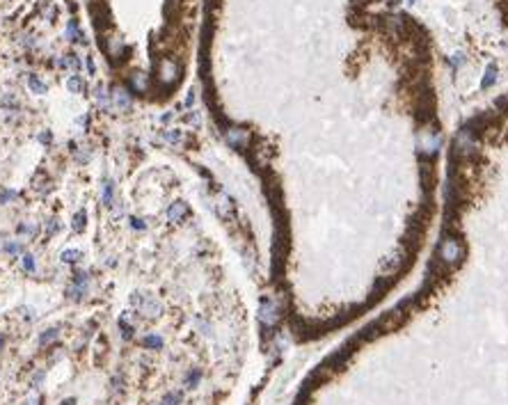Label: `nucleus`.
Masks as SVG:
<instances>
[{"label":"nucleus","mask_w":508,"mask_h":405,"mask_svg":"<svg viewBox=\"0 0 508 405\" xmlns=\"http://www.w3.org/2000/svg\"><path fill=\"white\" fill-rule=\"evenodd\" d=\"M67 87H69L71 92H76V94H80V92L85 90V83H82V78H80V76L74 74V76H71V78L67 80Z\"/></svg>","instance_id":"7"},{"label":"nucleus","mask_w":508,"mask_h":405,"mask_svg":"<svg viewBox=\"0 0 508 405\" xmlns=\"http://www.w3.org/2000/svg\"><path fill=\"white\" fill-rule=\"evenodd\" d=\"M16 233H19V236H25V238H35V236L39 233V227L30 225V222H23V225L16 227Z\"/></svg>","instance_id":"5"},{"label":"nucleus","mask_w":508,"mask_h":405,"mask_svg":"<svg viewBox=\"0 0 508 405\" xmlns=\"http://www.w3.org/2000/svg\"><path fill=\"white\" fill-rule=\"evenodd\" d=\"M103 202L110 206L112 204V181H105V190H103Z\"/></svg>","instance_id":"12"},{"label":"nucleus","mask_w":508,"mask_h":405,"mask_svg":"<svg viewBox=\"0 0 508 405\" xmlns=\"http://www.w3.org/2000/svg\"><path fill=\"white\" fill-rule=\"evenodd\" d=\"M37 140H39V142H44V144H48V140H51V133H48V131H44V133L37 135Z\"/></svg>","instance_id":"17"},{"label":"nucleus","mask_w":508,"mask_h":405,"mask_svg":"<svg viewBox=\"0 0 508 405\" xmlns=\"http://www.w3.org/2000/svg\"><path fill=\"white\" fill-rule=\"evenodd\" d=\"M67 39L69 41H82V30H80V25H78V21H69V25H67Z\"/></svg>","instance_id":"3"},{"label":"nucleus","mask_w":508,"mask_h":405,"mask_svg":"<svg viewBox=\"0 0 508 405\" xmlns=\"http://www.w3.org/2000/svg\"><path fill=\"white\" fill-rule=\"evenodd\" d=\"M85 291H87V272H76L74 284L69 286L67 295H69V298H71L74 302H80L82 295H85Z\"/></svg>","instance_id":"1"},{"label":"nucleus","mask_w":508,"mask_h":405,"mask_svg":"<svg viewBox=\"0 0 508 405\" xmlns=\"http://www.w3.org/2000/svg\"><path fill=\"white\" fill-rule=\"evenodd\" d=\"M21 405H41V398H39V396H30L25 403H21Z\"/></svg>","instance_id":"18"},{"label":"nucleus","mask_w":508,"mask_h":405,"mask_svg":"<svg viewBox=\"0 0 508 405\" xmlns=\"http://www.w3.org/2000/svg\"><path fill=\"white\" fill-rule=\"evenodd\" d=\"M58 229H60V222H58V220H48V227H46L48 236H51V233H55Z\"/></svg>","instance_id":"16"},{"label":"nucleus","mask_w":508,"mask_h":405,"mask_svg":"<svg viewBox=\"0 0 508 405\" xmlns=\"http://www.w3.org/2000/svg\"><path fill=\"white\" fill-rule=\"evenodd\" d=\"M87 69H90L92 74H94V62H92V58H90V60H87Z\"/></svg>","instance_id":"19"},{"label":"nucleus","mask_w":508,"mask_h":405,"mask_svg":"<svg viewBox=\"0 0 508 405\" xmlns=\"http://www.w3.org/2000/svg\"><path fill=\"white\" fill-rule=\"evenodd\" d=\"M2 344H5V339H2V337H0V348H2Z\"/></svg>","instance_id":"21"},{"label":"nucleus","mask_w":508,"mask_h":405,"mask_svg":"<svg viewBox=\"0 0 508 405\" xmlns=\"http://www.w3.org/2000/svg\"><path fill=\"white\" fill-rule=\"evenodd\" d=\"M28 85H30V90L35 92V94H46V90H48L46 83L41 80V78H37V76H30V78H28Z\"/></svg>","instance_id":"6"},{"label":"nucleus","mask_w":508,"mask_h":405,"mask_svg":"<svg viewBox=\"0 0 508 405\" xmlns=\"http://www.w3.org/2000/svg\"><path fill=\"white\" fill-rule=\"evenodd\" d=\"M9 199H16V193H14V190H5V193L0 195V202H2V204H7Z\"/></svg>","instance_id":"15"},{"label":"nucleus","mask_w":508,"mask_h":405,"mask_svg":"<svg viewBox=\"0 0 508 405\" xmlns=\"http://www.w3.org/2000/svg\"><path fill=\"white\" fill-rule=\"evenodd\" d=\"M62 405H76V398H67V401H64Z\"/></svg>","instance_id":"20"},{"label":"nucleus","mask_w":508,"mask_h":405,"mask_svg":"<svg viewBox=\"0 0 508 405\" xmlns=\"http://www.w3.org/2000/svg\"><path fill=\"white\" fill-rule=\"evenodd\" d=\"M71 229L78 231V233L85 229V211H78V213L74 215V220H71Z\"/></svg>","instance_id":"8"},{"label":"nucleus","mask_w":508,"mask_h":405,"mask_svg":"<svg viewBox=\"0 0 508 405\" xmlns=\"http://www.w3.org/2000/svg\"><path fill=\"white\" fill-rule=\"evenodd\" d=\"M115 96H117L121 108H128V105H131V98H128V94L124 90H115Z\"/></svg>","instance_id":"11"},{"label":"nucleus","mask_w":508,"mask_h":405,"mask_svg":"<svg viewBox=\"0 0 508 405\" xmlns=\"http://www.w3.org/2000/svg\"><path fill=\"white\" fill-rule=\"evenodd\" d=\"M58 67H62V69H69L71 74H80V58L78 55H64V58H60V60L55 62Z\"/></svg>","instance_id":"2"},{"label":"nucleus","mask_w":508,"mask_h":405,"mask_svg":"<svg viewBox=\"0 0 508 405\" xmlns=\"http://www.w3.org/2000/svg\"><path fill=\"white\" fill-rule=\"evenodd\" d=\"M58 334H60V330L58 328H51L48 332H44L41 337H39V346H46V344H51L53 339H58Z\"/></svg>","instance_id":"9"},{"label":"nucleus","mask_w":508,"mask_h":405,"mask_svg":"<svg viewBox=\"0 0 508 405\" xmlns=\"http://www.w3.org/2000/svg\"><path fill=\"white\" fill-rule=\"evenodd\" d=\"M78 259H80V252H78V250H64V252H62V261L76 263Z\"/></svg>","instance_id":"10"},{"label":"nucleus","mask_w":508,"mask_h":405,"mask_svg":"<svg viewBox=\"0 0 508 405\" xmlns=\"http://www.w3.org/2000/svg\"><path fill=\"white\" fill-rule=\"evenodd\" d=\"M144 346H149V348H160V339H158V337H147V339H144Z\"/></svg>","instance_id":"14"},{"label":"nucleus","mask_w":508,"mask_h":405,"mask_svg":"<svg viewBox=\"0 0 508 405\" xmlns=\"http://www.w3.org/2000/svg\"><path fill=\"white\" fill-rule=\"evenodd\" d=\"M0 248L5 250V252H7V254H23V252H25V248H23V243L21 240H12V243H7V240H2V243H0Z\"/></svg>","instance_id":"4"},{"label":"nucleus","mask_w":508,"mask_h":405,"mask_svg":"<svg viewBox=\"0 0 508 405\" xmlns=\"http://www.w3.org/2000/svg\"><path fill=\"white\" fill-rule=\"evenodd\" d=\"M23 268L28 270V272H35V259H32V254H23Z\"/></svg>","instance_id":"13"}]
</instances>
